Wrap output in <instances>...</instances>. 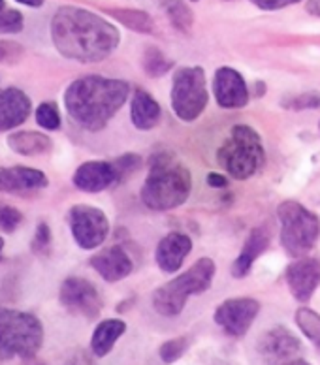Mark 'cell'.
Returning a JSON list of instances; mask_svg holds the SVG:
<instances>
[{
	"mask_svg": "<svg viewBox=\"0 0 320 365\" xmlns=\"http://www.w3.org/2000/svg\"><path fill=\"white\" fill-rule=\"evenodd\" d=\"M217 160L234 179H249L262 168L264 147L257 130L251 126L236 125L230 138L217 151Z\"/></svg>",
	"mask_w": 320,
	"mask_h": 365,
	"instance_id": "obj_6",
	"label": "cell"
},
{
	"mask_svg": "<svg viewBox=\"0 0 320 365\" xmlns=\"http://www.w3.org/2000/svg\"><path fill=\"white\" fill-rule=\"evenodd\" d=\"M23 220H25V217H23V213L17 207H14V205H0V230L2 232H8V234L16 232L23 225Z\"/></svg>",
	"mask_w": 320,
	"mask_h": 365,
	"instance_id": "obj_33",
	"label": "cell"
},
{
	"mask_svg": "<svg viewBox=\"0 0 320 365\" xmlns=\"http://www.w3.org/2000/svg\"><path fill=\"white\" fill-rule=\"evenodd\" d=\"M205 181H207V185L213 188H224L226 185H228V179H226L224 175H221V173H210V175L205 178Z\"/></svg>",
	"mask_w": 320,
	"mask_h": 365,
	"instance_id": "obj_37",
	"label": "cell"
},
{
	"mask_svg": "<svg viewBox=\"0 0 320 365\" xmlns=\"http://www.w3.org/2000/svg\"><path fill=\"white\" fill-rule=\"evenodd\" d=\"M2 251H4V237L0 235V255H2Z\"/></svg>",
	"mask_w": 320,
	"mask_h": 365,
	"instance_id": "obj_43",
	"label": "cell"
},
{
	"mask_svg": "<svg viewBox=\"0 0 320 365\" xmlns=\"http://www.w3.org/2000/svg\"><path fill=\"white\" fill-rule=\"evenodd\" d=\"M108 14L134 32L149 34V32H153V29H155L149 14H145V11L142 10H126V8H119V10H110Z\"/></svg>",
	"mask_w": 320,
	"mask_h": 365,
	"instance_id": "obj_24",
	"label": "cell"
},
{
	"mask_svg": "<svg viewBox=\"0 0 320 365\" xmlns=\"http://www.w3.org/2000/svg\"><path fill=\"white\" fill-rule=\"evenodd\" d=\"M211 365H236V364H230V361H224V360H217V361H213Z\"/></svg>",
	"mask_w": 320,
	"mask_h": 365,
	"instance_id": "obj_42",
	"label": "cell"
},
{
	"mask_svg": "<svg viewBox=\"0 0 320 365\" xmlns=\"http://www.w3.org/2000/svg\"><path fill=\"white\" fill-rule=\"evenodd\" d=\"M257 350L264 365H284L299 354L301 343L290 329L277 326L264 331L257 343Z\"/></svg>",
	"mask_w": 320,
	"mask_h": 365,
	"instance_id": "obj_12",
	"label": "cell"
},
{
	"mask_svg": "<svg viewBox=\"0 0 320 365\" xmlns=\"http://www.w3.org/2000/svg\"><path fill=\"white\" fill-rule=\"evenodd\" d=\"M170 68H172V61L164 57V53L157 49V47H149L148 51H145V57H143V70L148 72V76L160 78Z\"/></svg>",
	"mask_w": 320,
	"mask_h": 365,
	"instance_id": "obj_27",
	"label": "cell"
},
{
	"mask_svg": "<svg viewBox=\"0 0 320 365\" xmlns=\"http://www.w3.org/2000/svg\"><path fill=\"white\" fill-rule=\"evenodd\" d=\"M287 284L299 303H307L320 284L319 258H299L287 267Z\"/></svg>",
	"mask_w": 320,
	"mask_h": 365,
	"instance_id": "obj_14",
	"label": "cell"
},
{
	"mask_svg": "<svg viewBox=\"0 0 320 365\" xmlns=\"http://www.w3.org/2000/svg\"><path fill=\"white\" fill-rule=\"evenodd\" d=\"M26 365H49V364H46V361L42 360H34V358H32V360L26 361Z\"/></svg>",
	"mask_w": 320,
	"mask_h": 365,
	"instance_id": "obj_41",
	"label": "cell"
},
{
	"mask_svg": "<svg viewBox=\"0 0 320 365\" xmlns=\"http://www.w3.org/2000/svg\"><path fill=\"white\" fill-rule=\"evenodd\" d=\"M89 262L91 267L108 282L123 281V279L130 275L132 267H134L132 258L121 245L102 249Z\"/></svg>",
	"mask_w": 320,
	"mask_h": 365,
	"instance_id": "obj_18",
	"label": "cell"
},
{
	"mask_svg": "<svg viewBox=\"0 0 320 365\" xmlns=\"http://www.w3.org/2000/svg\"><path fill=\"white\" fill-rule=\"evenodd\" d=\"M296 324L320 352V314L307 307H301L296 311Z\"/></svg>",
	"mask_w": 320,
	"mask_h": 365,
	"instance_id": "obj_26",
	"label": "cell"
},
{
	"mask_svg": "<svg viewBox=\"0 0 320 365\" xmlns=\"http://www.w3.org/2000/svg\"><path fill=\"white\" fill-rule=\"evenodd\" d=\"M126 331V324L119 319H108L102 320L93 331L91 337V350L96 358H104L111 352V349L115 346L119 337Z\"/></svg>",
	"mask_w": 320,
	"mask_h": 365,
	"instance_id": "obj_23",
	"label": "cell"
},
{
	"mask_svg": "<svg viewBox=\"0 0 320 365\" xmlns=\"http://www.w3.org/2000/svg\"><path fill=\"white\" fill-rule=\"evenodd\" d=\"M51 42L64 58L100 63L115 51L121 34L104 17L78 6H61L51 19Z\"/></svg>",
	"mask_w": 320,
	"mask_h": 365,
	"instance_id": "obj_1",
	"label": "cell"
},
{
	"mask_svg": "<svg viewBox=\"0 0 320 365\" xmlns=\"http://www.w3.org/2000/svg\"><path fill=\"white\" fill-rule=\"evenodd\" d=\"M284 365H311L309 361H305V360H292L289 361V364H284Z\"/></svg>",
	"mask_w": 320,
	"mask_h": 365,
	"instance_id": "obj_40",
	"label": "cell"
},
{
	"mask_svg": "<svg viewBox=\"0 0 320 365\" xmlns=\"http://www.w3.org/2000/svg\"><path fill=\"white\" fill-rule=\"evenodd\" d=\"M128 93L130 85L123 79L85 76L68 85L64 108L76 125L89 132H98L125 106Z\"/></svg>",
	"mask_w": 320,
	"mask_h": 365,
	"instance_id": "obj_2",
	"label": "cell"
},
{
	"mask_svg": "<svg viewBox=\"0 0 320 365\" xmlns=\"http://www.w3.org/2000/svg\"><path fill=\"white\" fill-rule=\"evenodd\" d=\"M260 313V303L252 297H232L215 311V322L232 337H243Z\"/></svg>",
	"mask_w": 320,
	"mask_h": 365,
	"instance_id": "obj_11",
	"label": "cell"
},
{
	"mask_svg": "<svg viewBox=\"0 0 320 365\" xmlns=\"http://www.w3.org/2000/svg\"><path fill=\"white\" fill-rule=\"evenodd\" d=\"M25 26V17L16 8L0 10V32L2 34H19Z\"/></svg>",
	"mask_w": 320,
	"mask_h": 365,
	"instance_id": "obj_31",
	"label": "cell"
},
{
	"mask_svg": "<svg viewBox=\"0 0 320 365\" xmlns=\"http://www.w3.org/2000/svg\"><path fill=\"white\" fill-rule=\"evenodd\" d=\"M192 2H198V0H192Z\"/></svg>",
	"mask_w": 320,
	"mask_h": 365,
	"instance_id": "obj_45",
	"label": "cell"
},
{
	"mask_svg": "<svg viewBox=\"0 0 320 365\" xmlns=\"http://www.w3.org/2000/svg\"><path fill=\"white\" fill-rule=\"evenodd\" d=\"M68 225L74 241L83 251L98 249L110 235V220L95 205H74L68 211Z\"/></svg>",
	"mask_w": 320,
	"mask_h": 365,
	"instance_id": "obj_9",
	"label": "cell"
},
{
	"mask_svg": "<svg viewBox=\"0 0 320 365\" xmlns=\"http://www.w3.org/2000/svg\"><path fill=\"white\" fill-rule=\"evenodd\" d=\"M283 108L292 111H305V110H319L320 108V93H304V94H294L284 98Z\"/></svg>",
	"mask_w": 320,
	"mask_h": 365,
	"instance_id": "obj_29",
	"label": "cell"
},
{
	"mask_svg": "<svg viewBox=\"0 0 320 365\" xmlns=\"http://www.w3.org/2000/svg\"><path fill=\"white\" fill-rule=\"evenodd\" d=\"M305 8H307V11H309L311 16L320 17V0H309Z\"/></svg>",
	"mask_w": 320,
	"mask_h": 365,
	"instance_id": "obj_38",
	"label": "cell"
},
{
	"mask_svg": "<svg viewBox=\"0 0 320 365\" xmlns=\"http://www.w3.org/2000/svg\"><path fill=\"white\" fill-rule=\"evenodd\" d=\"M281 245L290 256L301 258L313 251L320 237V219L298 202H283L277 207Z\"/></svg>",
	"mask_w": 320,
	"mask_h": 365,
	"instance_id": "obj_7",
	"label": "cell"
},
{
	"mask_svg": "<svg viewBox=\"0 0 320 365\" xmlns=\"http://www.w3.org/2000/svg\"><path fill=\"white\" fill-rule=\"evenodd\" d=\"M34 113H36V123L42 126L43 130H58L63 125L61 111H58V106L55 102H42Z\"/></svg>",
	"mask_w": 320,
	"mask_h": 365,
	"instance_id": "obj_28",
	"label": "cell"
},
{
	"mask_svg": "<svg viewBox=\"0 0 320 365\" xmlns=\"http://www.w3.org/2000/svg\"><path fill=\"white\" fill-rule=\"evenodd\" d=\"M17 4L29 6V8H42L46 4V0H16Z\"/></svg>",
	"mask_w": 320,
	"mask_h": 365,
	"instance_id": "obj_39",
	"label": "cell"
},
{
	"mask_svg": "<svg viewBox=\"0 0 320 365\" xmlns=\"http://www.w3.org/2000/svg\"><path fill=\"white\" fill-rule=\"evenodd\" d=\"M189 337H173V339L166 341L158 352H160V358H162L164 364H173V361H177L189 350Z\"/></svg>",
	"mask_w": 320,
	"mask_h": 365,
	"instance_id": "obj_30",
	"label": "cell"
},
{
	"mask_svg": "<svg viewBox=\"0 0 320 365\" xmlns=\"http://www.w3.org/2000/svg\"><path fill=\"white\" fill-rule=\"evenodd\" d=\"M252 4L258 6L260 10H281V8H287L290 4H296V2H301V0H251Z\"/></svg>",
	"mask_w": 320,
	"mask_h": 365,
	"instance_id": "obj_36",
	"label": "cell"
},
{
	"mask_svg": "<svg viewBox=\"0 0 320 365\" xmlns=\"http://www.w3.org/2000/svg\"><path fill=\"white\" fill-rule=\"evenodd\" d=\"M32 111L31 96L17 87L0 89V134L21 126Z\"/></svg>",
	"mask_w": 320,
	"mask_h": 365,
	"instance_id": "obj_16",
	"label": "cell"
},
{
	"mask_svg": "<svg viewBox=\"0 0 320 365\" xmlns=\"http://www.w3.org/2000/svg\"><path fill=\"white\" fill-rule=\"evenodd\" d=\"M192 178L170 153H158L149 162L148 179L142 188V202L153 211H170L183 205L190 196Z\"/></svg>",
	"mask_w": 320,
	"mask_h": 365,
	"instance_id": "obj_3",
	"label": "cell"
},
{
	"mask_svg": "<svg viewBox=\"0 0 320 365\" xmlns=\"http://www.w3.org/2000/svg\"><path fill=\"white\" fill-rule=\"evenodd\" d=\"M49 185L48 175L42 170L31 166L0 168V192L21 194L40 190Z\"/></svg>",
	"mask_w": 320,
	"mask_h": 365,
	"instance_id": "obj_17",
	"label": "cell"
},
{
	"mask_svg": "<svg viewBox=\"0 0 320 365\" xmlns=\"http://www.w3.org/2000/svg\"><path fill=\"white\" fill-rule=\"evenodd\" d=\"M51 241L53 235L48 222H38L34 237L31 241V251L36 256H48L49 251H51Z\"/></svg>",
	"mask_w": 320,
	"mask_h": 365,
	"instance_id": "obj_32",
	"label": "cell"
},
{
	"mask_svg": "<svg viewBox=\"0 0 320 365\" xmlns=\"http://www.w3.org/2000/svg\"><path fill=\"white\" fill-rule=\"evenodd\" d=\"M217 266L211 258H200L183 275L164 282L153 294V307L162 317H177L190 296H200L211 287Z\"/></svg>",
	"mask_w": 320,
	"mask_h": 365,
	"instance_id": "obj_5",
	"label": "cell"
},
{
	"mask_svg": "<svg viewBox=\"0 0 320 365\" xmlns=\"http://www.w3.org/2000/svg\"><path fill=\"white\" fill-rule=\"evenodd\" d=\"M6 8V0H0V10H4Z\"/></svg>",
	"mask_w": 320,
	"mask_h": 365,
	"instance_id": "obj_44",
	"label": "cell"
},
{
	"mask_svg": "<svg viewBox=\"0 0 320 365\" xmlns=\"http://www.w3.org/2000/svg\"><path fill=\"white\" fill-rule=\"evenodd\" d=\"M205 72L200 66H183L173 73L172 108L181 120L198 119L207 106Z\"/></svg>",
	"mask_w": 320,
	"mask_h": 365,
	"instance_id": "obj_8",
	"label": "cell"
},
{
	"mask_svg": "<svg viewBox=\"0 0 320 365\" xmlns=\"http://www.w3.org/2000/svg\"><path fill=\"white\" fill-rule=\"evenodd\" d=\"M111 162H113V166L119 173V182H121L136 172L140 164H142V158H140V155H134V153H126V155H121V157Z\"/></svg>",
	"mask_w": 320,
	"mask_h": 365,
	"instance_id": "obj_35",
	"label": "cell"
},
{
	"mask_svg": "<svg viewBox=\"0 0 320 365\" xmlns=\"http://www.w3.org/2000/svg\"><path fill=\"white\" fill-rule=\"evenodd\" d=\"M162 6L172 25L179 32L189 34L192 25H195V16H192V10H190L189 6L185 4L183 0H164Z\"/></svg>",
	"mask_w": 320,
	"mask_h": 365,
	"instance_id": "obj_25",
	"label": "cell"
},
{
	"mask_svg": "<svg viewBox=\"0 0 320 365\" xmlns=\"http://www.w3.org/2000/svg\"><path fill=\"white\" fill-rule=\"evenodd\" d=\"M72 181H74V187L81 192L96 194L117 185L119 182V173H117L113 162L89 160L83 162L76 170Z\"/></svg>",
	"mask_w": 320,
	"mask_h": 365,
	"instance_id": "obj_15",
	"label": "cell"
},
{
	"mask_svg": "<svg viewBox=\"0 0 320 365\" xmlns=\"http://www.w3.org/2000/svg\"><path fill=\"white\" fill-rule=\"evenodd\" d=\"M25 57V47L16 40H0V64H17Z\"/></svg>",
	"mask_w": 320,
	"mask_h": 365,
	"instance_id": "obj_34",
	"label": "cell"
},
{
	"mask_svg": "<svg viewBox=\"0 0 320 365\" xmlns=\"http://www.w3.org/2000/svg\"><path fill=\"white\" fill-rule=\"evenodd\" d=\"M192 251V241L181 232H172L157 247V264L164 273H175L181 269L185 258Z\"/></svg>",
	"mask_w": 320,
	"mask_h": 365,
	"instance_id": "obj_19",
	"label": "cell"
},
{
	"mask_svg": "<svg viewBox=\"0 0 320 365\" xmlns=\"http://www.w3.org/2000/svg\"><path fill=\"white\" fill-rule=\"evenodd\" d=\"M213 96L224 110H237L249 102V89L243 76L237 70L222 66L213 78Z\"/></svg>",
	"mask_w": 320,
	"mask_h": 365,
	"instance_id": "obj_13",
	"label": "cell"
},
{
	"mask_svg": "<svg viewBox=\"0 0 320 365\" xmlns=\"http://www.w3.org/2000/svg\"><path fill=\"white\" fill-rule=\"evenodd\" d=\"M43 344V324L34 314L0 307V361L36 358Z\"/></svg>",
	"mask_w": 320,
	"mask_h": 365,
	"instance_id": "obj_4",
	"label": "cell"
},
{
	"mask_svg": "<svg viewBox=\"0 0 320 365\" xmlns=\"http://www.w3.org/2000/svg\"><path fill=\"white\" fill-rule=\"evenodd\" d=\"M269 245V234L268 230L260 226V228L251 230V234L247 235L245 243H243L242 255L237 256L234 266H232V275L236 279H243L247 273L251 272L252 264L257 260L258 256L262 255Z\"/></svg>",
	"mask_w": 320,
	"mask_h": 365,
	"instance_id": "obj_20",
	"label": "cell"
},
{
	"mask_svg": "<svg viewBox=\"0 0 320 365\" xmlns=\"http://www.w3.org/2000/svg\"><path fill=\"white\" fill-rule=\"evenodd\" d=\"M6 143L11 151L21 155V157H40V155H46L53 149L51 138L36 130L14 132L8 136Z\"/></svg>",
	"mask_w": 320,
	"mask_h": 365,
	"instance_id": "obj_22",
	"label": "cell"
},
{
	"mask_svg": "<svg viewBox=\"0 0 320 365\" xmlns=\"http://www.w3.org/2000/svg\"><path fill=\"white\" fill-rule=\"evenodd\" d=\"M58 302L68 313L81 319L95 320L102 313V297L98 288L83 277L64 279L58 290Z\"/></svg>",
	"mask_w": 320,
	"mask_h": 365,
	"instance_id": "obj_10",
	"label": "cell"
},
{
	"mask_svg": "<svg viewBox=\"0 0 320 365\" xmlns=\"http://www.w3.org/2000/svg\"><path fill=\"white\" fill-rule=\"evenodd\" d=\"M162 110L148 91L138 89L132 96L130 104V119L138 130H151L158 125Z\"/></svg>",
	"mask_w": 320,
	"mask_h": 365,
	"instance_id": "obj_21",
	"label": "cell"
}]
</instances>
